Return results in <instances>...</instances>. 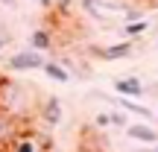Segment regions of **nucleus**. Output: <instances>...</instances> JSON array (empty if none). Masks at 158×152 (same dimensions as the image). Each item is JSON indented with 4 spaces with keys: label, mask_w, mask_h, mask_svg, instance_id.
I'll use <instances>...</instances> for the list:
<instances>
[{
    "label": "nucleus",
    "mask_w": 158,
    "mask_h": 152,
    "mask_svg": "<svg viewBox=\"0 0 158 152\" xmlns=\"http://www.w3.org/2000/svg\"><path fill=\"white\" fill-rule=\"evenodd\" d=\"M149 3H158V0H149Z\"/></svg>",
    "instance_id": "412c9836"
},
{
    "label": "nucleus",
    "mask_w": 158,
    "mask_h": 152,
    "mask_svg": "<svg viewBox=\"0 0 158 152\" xmlns=\"http://www.w3.org/2000/svg\"><path fill=\"white\" fill-rule=\"evenodd\" d=\"M18 126H21V120H15V117H12V114L0 111V149H3L6 143L12 141V138H15Z\"/></svg>",
    "instance_id": "0eeeda50"
},
{
    "label": "nucleus",
    "mask_w": 158,
    "mask_h": 152,
    "mask_svg": "<svg viewBox=\"0 0 158 152\" xmlns=\"http://www.w3.org/2000/svg\"><path fill=\"white\" fill-rule=\"evenodd\" d=\"M132 41H120V44H108V47H100L97 50V56L102 59V62H120V59H129L132 56Z\"/></svg>",
    "instance_id": "20e7f679"
},
{
    "label": "nucleus",
    "mask_w": 158,
    "mask_h": 152,
    "mask_svg": "<svg viewBox=\"0 0 158 152\" xmlns=\"http://www.w3.org/2000/svg\"><path fill=\"white\" fill-rule=\"evenodd\" d=\"M41 70H44V73L53 79V82H62V85H64V82H70V70L64 68V64L59 62V59H47Z\"/></svg>",
    "instance_id": "6e6552de"
},
{
    "label": "nucleus",
    "mask_w": 158,
    "mask_h": 152,
    "mask_svg": "<svg viewBox=\"0 0 158 152\" xmlns=\"http://www.w3.org/2000/svg\"><path fill=\"white\" fill-rule=\"evenodd\" d=\"M41 117H44L47 126H59V123H62V117H64L62 102H59L56 97H47V100L41 102Z\"/></svg>",
    "instance_id": "39448f33"
},
{
    "label": "nucleus",
    "mask_w": 158,
    "mask_h": 152,
    "mask_svg": "<svg viewBox=\"0 0 158 152\" xmlns=\"http://www.w3.org/2000/svg\"><path fill=\"white\" fill-rule=\"evenodd\" d=\"M70 3H73V0H53V6H56V9L62 12V15H64V12L70 9Z\"/></svg>",
    "instance_id": "2eb2a0df"
},
{
    "label": "nucleus",
    "mask_w": 158,
    "mask_h": 152,
    "mask_svg": "<svg viewBox=\"0 0 158 152\" xmlns=\"http://www.w3.org/2000/svg\"><path fill=\"white\" fill-rule=\"evenodd\" d=\"M15 152H44V146L35 138H23L21 143H15Z\"/></svg>",
    "instance_id": "f8f14e48"
},
{
    "label": "nucleus",
    "mask_w": 158,
    "mask_h": 152,
    "mask_svg": "<svg viewBox=\"0 0 158 152\" xmlns=\"http://www.w3.org/2000/svg\"><path fill=\"white\" fill-rule=\"evenodd\" d=\"M126 135H129L132 141H141V143H158V132L149 129V126H143V123L126 126Z\"/></svg>",
    "instance_id": "423d86ee"
},
{
    "label": "nucleus",
    "mask_w": 158,
    "mask_h": 152,
    "mask_svg": "<svg viewBox=\"0 0 158 152\" xmlns=\"http://www.w3.org/2000/svg\"><path fill=\"white\" fill-rule=\"evenodd\" d=\"M143 152H155V146H152V149H143Z\"/></svg>",
    "instance_id": "aec40b11"
},
{
    "label": "nucleus",
    "mask_w": 158,
    "mask_h": 152,
    "mask_svg": "<svg viewBox=\"0 0 158 152\" xmlns=\"http://www.w3.org/2000/svg\"><path fill=\"white\" fill-rule=\"evenodd\" d=\"M152 32L158 35V18H155V21H152Z\"/></svg>",
    "instance_id": "6ab92c4d"
},
{
    "label": "nucleus",
    "mask_w": 158,
    "mask_h": 152,
    "mask_svg": "<svg viewBox=\"0 0 158 152\" xmlns=\"http://www.w3.org/2000/svg\"><path fill=\"white\" fill-rule=\"evenodd\" d=\"M35 3H38L41 9H50V6H53V0H35Z\"/></svg>",
    "instance_id": "dca6fc26"
},
{
    "label": "nucleus",
    "mask_w": 158,
    "mask_h": 152,
    "mask_svg": "<svg viewBox=\"0 0 158 152\" xmlns=\"http://www.w3.org/2000/svg\"><path fill=\"white\" fill-rule=\"evenodd\" d=\"M114 91H117L120 97L138 100V97H143V82L138 76H120V79H114Z\"/></svg>",
    "instance_id": "7ed1b4c3"
},
{
    "label": "nucleus",
    "mask_w": 158,
    "mask_h": 152,
    "mask_svg": "<svg viewBox=\"0 0 158 152\" xmlns=\"http://www.w3.org/2000/svg\"><path fill=\"white\" fill-rule=\"evenodd\" d=\"M50 47H53V35L47 32V29H35V32L29 35V50L44 53V50H50Z\"/></svg>",
    "instance_id": "1a4fd4ad"
},
{
    "label": "nucleus",
    "mask_w": 158,
    "mask_h": 152,
    "mask_svg": "<svg viewBox=\"0 0 158 152\" xmlns=\"http://www.w3.org/2000/svg\"><path fill=\"white\" fill-rule=\"evenodd\" d=\"M111 126L126 129V126H129V123H126V114H123V111H111Z\"/></svg>",
    "instance_id": "4468645a"
},
{
    "label": "nucleus",
    "mask_w": 158,
    "mask_h": 152,
    "mask_svg": "<svg viewBox=\"0 0 158 152\" xmlns=\"http://www.w3.org/2000/svg\"><path fill=\"white\" fill-rule=\"evenodd\" d=\"M32 91L27 88L23 82H18V79H9L3 76L0 79V111L12 114L15 120H23L29 111H32Z\"/></svg>",
    "instance_id": "f257e3e1"
},
{
    "label": "nucleus",
    "mask_w": 158,
    "mask_h": 152,
    "mask_svg": "<svg viewBox=\"0 0 158 152\" xmlns=\"http://www.w3.org/2000/svg\"><path fill=\"white\" fill-rule=\"evenodd\" d=\"M44 62L47 59L41 56L38 50H21V53H15V56L6 59V68H9L12 73H23V70H41Z\"/></svg>",
    "instance_id": "f03ea898"
},
{
    "label": "nucleus",
    "mask_w": 158,
    "mask_h": 152,
    "mask_svg": "<svg viewBox=\"0 0 158 152\" xmlns=\"http://www.w3.org/2000/svg\"><path fill=\"white\" fill-rule=\"evenodd\" d=\"M117 105L123 108V111H132V114H138V117H143V120H152V111H149L147 105H138V100L120 97V100H117Z\"/></svg>",
    "instance_id": "9d476101"
},
{
    "label": "nucleus",
    "mask_w": 158,
    "mask_h": 152,
    "mask_svg": "<svg viewBox=\"0 0 158 152\" xmlns=\"http://www.w3.org/2000/svg\"><path fill=\"white\" fill-rule=\"evenodd\" d=\"M147 29H149V21H147V18L123 23V35H129V38H138V35H141V32H147Z\"/></svg>",
    "instance_id": "9b49d317"
},
{
    "label": "nucleus",
    "mask_w": 158,
    "mask_h": 152,
    "mask_svg": "<svg viewBox=\"0 0 158 152\" xmlns=\"http://www.w3.org/2000/svg\"><path fill=\"white\" fill-rule=\"evenodd\" d=\"M94 126H97V129H106V126H111V114L100 111V114L94 117Z\"/></svg>",
    "instance_id": "ddd939ff"
},
{
    "label": "nucleus",
    "mask_w": 158,
    "mask_h": 152,
    "mask_svg": "<svg viewBox=\"0 0 158 152\" xmlns=\"http://www.w3.org/2000/svg\"><path fill=\"white\" fill-rule=\"evenodd\" d=\"M6 44H9V35H0V50H3Z\"/></svg>",
    "instance_id": "a211bd4d"
},
{
    "label": "nucleus",
    "mask_w": 158,
    "mask_h": 152,
    "mask_svg": "<svg viewBox=\"0 0 158 152\" xmlns=\"http://www.w3.org/2000/svg\"><path fill=\"white\" fill-rule=\"evenodd\" d=\"M155 152H158V146H155Z\"/></svg>",
    "instance_id": "4be33fe9"
},
{
    "label": "nucleus",
    "mask_w": 158,
    "mask_h": 152,
    "mask_svg": "<svg viewBox=\"0 0 158 152\" xmlns=\"http://www.w3.org/2000/svg\"><path fill=\"white\" fill-rule=\"evenodd\" d=\"M0 6H9V9H15V6H18V0H0Z\"/></svg>",
    "instance_id": "f3484780"
}]
</instances>
